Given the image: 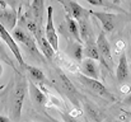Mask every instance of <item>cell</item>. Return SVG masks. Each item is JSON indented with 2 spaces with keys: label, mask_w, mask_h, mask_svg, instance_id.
Returning <instances> with one entry per match:
<instances>
[{
  "label": "cell",
  "mask_w": 131,
  "mask_h": 122,
  "mask_svg": "<svg viewBox=\"0 0 131 122\" xmlns=\"http://www.w3.org/2000/svg\"><path fill=\"white\" fill-rule=\"evenodd\" d=\"M97 46H98V50H99V55H101V62L103 65H106V68L108 70L112 69V65H113V59H112V52H111V45L106 37V32L102 31L99 32L97 41H95Z\"/></svg>",
  "instance_id": "3"
},
{
  "label": "cell",
  "mask_w": 131,
  "mask_h": 122,
  "mask_svg": "<svg viewBox=\"0 0 131 122\" xmlns=\"http://www.w3.org/2000/svg\"><path fill=\"white\" fill-rule=\"evenodd\" d=\"M80 70H82V74L84 76H87V78L95 79V80H98V78H99L98 64L94 60H92V59H84L80 62Z\"/></svg>",
  "instance_id": "11"
},
{
  "label": "cell",
  "mask_w": 131,
  "mask_h": 122,
  "mask_svg": "<svg viewBox=\"0 0 131 122\" xmlns=\"http://www.w3.org/2000/svg\"><path fill=\"white\" fill-rule=\"evenodd\" d=\"M0 6H1V24L8 31H14L17 28L15 27V23H17V13H15V10L9 8V5L5 1H1Z\"/></svg>",
  "instance_id": "9"
},
{
  "label": "cell",
  "mask_w": 131,
  "mask_h": 122,
  "mask_svg": "<svg viewBox=\"0 0 131 122\" xmlns=\"http://www.w3.org/2000/svg\"><path fill=\"white\" fill-rule=\"evenodd\" d=\"M26 26H27V29L33 35V37H35V40L37 42L41 52L43 53V56L46 59H48V60H52L53 55H55V50L52 48V46L50 45L48 40L46 38V35L42 31V27L40 24H37L35 20H27Z\"/></svg>",
  "instance_id": "2"
},
{
  "label": "cell",
  "mask_w": 131,
  "mask_h": 122,
  "mask_svg": "<svg viewBox=\"0 0 131 122\" xmlns=\"http://www.w3.org/2000/svg\"><path fill=\"white\" fill-rule=\"evenodd\" d=\"M31 8H32V14H33L35 22L42 27V22H43V9H45L43 1H41V0L32 1V3H31Z\"/></svg>",
  "instance_id": "17"
},
{
  "label": "cell",
  "mask_w": 131,
  "mask_h": 122,
  "mask_svg": "<svg viewBox=\"0 0 131 122\" xmlns=\"http://www.w3.org/2000/svg\"><path fill=\"white\" fill-rule=\"evenodd\" d=\"M0 36H1V40L3 42L10 48V51H12V53L14 55V59L18 61V64H19V66L22 68V69H24L26 68V62H24V60H23V56H22V52H20V50H19V47H18V45H17V42L14 40V37L10 35V32L3 26V24H0Z\"/></svg>",
  "instance_id": "5"
},
{
  "label": "cell",
  "mask_w": 131,
  "mask_h": 122,
  "mask_svg": "<svg viewBox=\"0 0 131 122\" xmlns=\"http://www.w3.org/2000/svg\"><path fill=\"white\" fill-rule=\"evenodd\" d=\"M68 6H69V12H68V13H70V15H71L77 22H79L80 19L85 18V17H88V15L90 14L89 10L84 9L82 5H79V4L75 3V1L68 3Z\"/></svg>",
  "instance_id": "15"
},
{
  "label": "cell",
  "mask_w": 131,
  "mask_h": 122,
  "mask_svg": "<svg viewBox=\"0 0 131 122\" xmlns=\"http://www.w3.org/2000/svg\"><path fill=\"white\" fill-rule=\"evenodd\" d=\"M79 24V31H80V37L83 42H92V29H90V24H89V18L85 17L83 19H80L78 22Z\"/></svg>",
  "instance_id": "16"
},
{
  "label": "cell",
  "mask_w": 131,
  "mask_h": 122,
  "mask_svg": "<svg viewBox=\"0 0 131 122\" xmlns=\"http://www.w3.org/2000/svg\"><path fill=\"white\" fill-rule=\"evenodd\" d=\"M83 106H84L85 113H87L93 121L101 122V116H102V115H101V112L98 111V108H97L93 103H90V102H84V103H83Z\"/></svg>",
  "instance_id": "19"
},
{
  "label": "cell",
  "mask_w": 131,
  "mask_h": 122,
  "mask_svg": "<svg viewBox=\"0 0 131 122\" xmlns=\"http://www.w3.org/2000/svg\"><path fill=\"white\" fill-rule=\"evenodd\" d=\"M121 92L122 93H130V86L129 85H124V86H121Z\"/></svg>",
  "instance_id": "25"
},
{
  "label": "cell",
  "mask_w": 131,
  "mask_h": 122,
  "mask_svg": "<svg viewBox=\"0 0 131 122\" xmlns=\"http://www.w3.org/2000/svg\"><path fill=\"white\" fill-rule=\"evenodd\" d=\"M29 94H31V98L32 101L38 104V106H47L50 103L48 101V95L43 93L38 85H36L35 83H29Z\"/></svg>",
  "instance_id": "12"
},
{
  "label": "cell",
  "mask_w": 131,
  "mask_h": 122,
  "mask_svg": "<svg viewBox=\"0 0 131 122\" xmlns=\"http://www.w3.org/2000/svg\"><path fill=\"white\" fill-rule=\"evenodd\" d=\"M84 56L85 59H92L94 61H101V55H99V50H98V46L94 41L92 42H87L85 43V47H84Z\"/></svg>",
  "instance_id": "18"
},
{
  "label": "cell",
  "mask_w": 131,
  "mask_h": 122,
  "mask_svg": "<svg viewBox=\"0 0 131 122\" xmlns=\"http://www.w3.org/2000/svg\"><path fill=\"white\" fill-rule=\"evenodd\" d=\"M129 76V64H127V57H126V53H122L121 57H120V61H118V65H117V69H116V78L118 83H122L127 79Z\"/></svg>",
  "instance_id": "14"
},
{
  "label": "cell",
  "mask_w": 131,
  "mask_h": 122,
  "mask_svg": "<svg viewBox=\"0 0 131 122\" xmlns=\"http://www.w3.org/2000/svg\"><path fill=\"white\" fill-rule=\"evenodd\" d=\"M12 36L14 37V40L17 41V42H20L32 55H35L36 57L41 59V52H40V50H38V47H37V45H36V42H35V38H33L28 32H26V31H23L22 28L17 27V28L13 31V35H12Z\"/></svg>",
  "instance_id": "4"
},
{
  "label": "cell",
  "mask_w": 131,
  "mask_h": 122,
  "mask_svg": "<svg viewBox=\"0 0 131 122\" xmlns=\"http://www.w3.org/2000/svg\"><path fill=\"white\" fill-rule=\"evenodd\" d=\"M89 13H90V15H93L94 18H97V19L101 22L103 29H104L107 33H110V32H112V31L115 29V26H116V24H115V19H116V14H115V13L92 12V10H89Z\"/></svg>",
  "instance_id": "10"
},
{
  "label": "cell",
  "mask_w": 131,
  "mask_h": 122,
  "mask_svg": "<svg viewBox=\"0 0 131 122\" xmlns=\"http://www.w3.org/2000/svg\"><path fill=\"white\" fill-rule=\"evenodd\" d=\"M46 38L48 40L50 45L55 50V52L59 51V36L53 24V8L51 5H47V19H46V28H45Z\"/></svg>",
  "instance_id": "6"
},
{
  "label": "cell",
  "mask_w": 131,
  "mask_h": 122,
  "mask_svg": "<svg viewBox=\"0 0 131 122\" xmlns=\"http://www.w3.org/2000/svg\"><path fill=\"white\" fill-rule=\"evenodd\" d=\"M24 69H26V70H27V73L32 76V79H33L35 81H37L38 84L46 80V76H45L43 71H42V70H40L38 68H35V66H31V65H26V68H24Z\"/></svg>",
  "instance_id": "20"
},
{
  "label": "cell",
  "mask_w": 131,
  "mask_h": 122,
  "mask_svg": "<svg viewBox=\"0 0 131 122\" xmlns=\"http://www.w3.org/2000/svg\"><path fill=\"white\" fill-rule=\"evenodd\" d=\"M28 92H29V83L23 75L18 74L15 86L13 89V98H12V115H13L14 121H18L20 118L24 98Z\"/></svg>",
  "instance_id": "1"
},
{
  "label": "cell",
  "mask_w": 131,
  "mask_h": 122,
  "mask_svg": "<svg viewBox=\"0 0 131 122\" xmlns=\"http://www.w3.org/2000/svg\"><path fill=\"white\" fill-rule=\"evenodd\" d=\"M0 121L1 122H8L9 121V118H8L6 116H1V117H0Z\"/></svg>",
  "instance_id": "26"
},
{
  "label": "cell",
  "mask_w": 131,
  "mask_h": 122,
  "mask_svg": "<svg viewBox=\"0 0 131 122\" xmlns=\"http://www.w3.org/2000/svg\"><path fill=\"white\" fill-rule=\"evenodd\" d=\"M88 3L90 5H95V6H110V4L107 3H103L101 0H88Z\"/></svg>",
  "instance_id": "23"
},
{
  "label": "cell",
  "mask_w": 131,
  "mask_h": 122,
  "mask_svg": "<svg viewBox=\"0 0 131 122\" xmlns=\"http://www.w3.org/2000/svg\"><path fill=\"white\" fill-rule=\"evenodd\" d=\"M124 104H126V106H131V93L124 99Z\"/></svg>",
  "instance_id": "24"
},
{
  "label": "cell",
  "mask_w": 131,
  "mask_h": 122,
  "mask_svg": "<svg viewBox=\"0 0 131 122\" xmlns=\"http://www.w3.org/2000/svg\"><path fill=\"white\" fill-rule=\"evenodd\" d=\"M47 95H48V101L55 106V107H57V108H62V104H61V102L57 99V98H55L52 94H50V93H47Z\"/></svg>",
  "instance_id": "22"
},
{
  "label": "cell",
  "mask_w": 131,
  "mask_h": 122,
  "mask_svg": "<svg viewBox=\"0 0 131 122\" xmlns=\"http://www.w3.org/2000/svg\"><path fill=\"white\" fill-rule=\"evenodd\" d=\"M83 56H84V48L82 47V45L77 43V45L74 46V57H75V60H77L78 62H82V61L84 60Z\"/></svg>",
  "instance_id": "21"
},
{
  "label": "cell",
  "mask_w": 131,
  "mask_h": 122,
  "mask_svg": "<svg viewBox=\"0 0 131 122\" xmlns=\"http://www.w3.org/2000/svg\"><path fill=\"white\" fill-rule=\"evenodd\" d=\"M65 22H66V27H68L69 33L77 40V43H79V45L84 43L83 40H82V37H80L79 24H78V22L70 15V13H66V14H65Z\"/></svg>",
  "instance_id": "13"
},
{
  "label": "cell",
  "mask_w": 131,
  "mask_h": 122,
  "mask_svg": "<svg viewBox=\"0 0 131 122\" xmlns=\"http://www.w3.org/2000/svg\"><path fill=\"white\" fill-rule=\"evenodd\" d=\"M57 76H59L60 85H61L62 89L65 90L66 97L73 102V104L77 107V109H79V101H78V97H77V89H75L74 84L69 80V78H68V76L64 74V71H61V70H57Z\"/></svg>",
  "instance_id": "8"
},
{
  "label": "cell",
  "mask_w": 131,
  "mask_h": 122,
  "mask_svg": "<svg viewBox=\"0 0 131 122\" xmlns=\"http://www.w3.org/2000/svg\"><path fill=\"white\" fill-rule=\"evenodd\" d=\"M50 121H51V122H57V121H55V120H52L51 117H50Z\"/></svg>",
  "instance_id": "27"
},
{
  "label": "cell",
  "mask_w": 131,
  "mask_h": 122,
  "mask_svg": "<svg viewBox=\"0 0 131 122\" xmlns=\"http://www.w3.org/2000/svg\"><path fill=\"white\" fill-rule=\"evenodd\" d=\"M78 79H79V81H80L84 86H87L88 89H90L92 92L97 93L98 95H101V97H103V98H106V99H108V101H113V97H112V94L110 93V90L99 80L87 78V76H84L83 74H79V75H78Z\"/></svg>",
  "instance_id": "7"
}]
</instances>
